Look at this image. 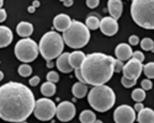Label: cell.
Returning <instances> with one entry per match:
<instances>
[{"mask_svg": "<svg viewBox=\"0 0 154 123\" xmlns=\"http://www.w3.org/2000/svg\"><path fill=\"white\" fill-rule=\"evenodd\" d=\"M35 95L21 82L0 86V118L6 122H25L33 112Z\"/></svg>", "mask_w": 154, "mask_h": 123, "instance_id": "obj_1", "label": "cell"}, {"mask_svg": "<svg viewBox=\"0 0 154 123\" xmlns=\"http://www.w3.org/2000/svg\"><path fill=\"white\" fill-rule=\"evenodd\" d=\"M115 59L104 53H91L85 56V59L80 67L85 82L89 85L106 84L113 74Z\"/></svg>", "mask_w": 154, "mask_h": 123, "instance_id": "obj_2", "label": "cell"}, {"mask_svg": "<svg viewBox=\"0 0 154 123\" xmlns=\"http://www.w3.org/2000/svg\"><path fill=\"white\" fill-rule=\"evenodd\" d=\"M131 16L139 27L154 30V0H133Z\"/></svg>", "mask_w": 154, "mask_h": 123, "instance_id": "obj_3", "label": "cell"}, {"mask_svg": "<svg viewBox=\"0 0 154 123\" xmlns=\"http://www.w3.org/2000/svg\"><path fill=\"white\" fill-rule=\"evenodd\" d=\"M88 101L95 111L99 112H106V111L111 110L112 106L116 101V96L111 88L106 86L105 84L102 85H96L89 91Z\"/></svg>", "mask_w": 154, "mask_h": 123, "instance_id": "obj_4", "label": "cell"}, {"mask_svg": "<svg viewBox=\"0 0 154 123\" xmlns=\"http://www.w3.org/2000/svg\"><path fill=\"white\" fill-rule=\"evenodd\" d=\"M63 41L73 49H79L85 47L90 41V30L86 25L79 21H72L69 28L63 32Z\"/></svg>", "mask_w": 154, "mask_h": 123, "instance_id": "obj_5", "label": "cell"}, {"mask_svg": "<svg viewBox=\"0 0 154 123\" xmlns=\"http://www.w3.org/2000/svg\"><path fill=\"white\" fill-rule=\"evenodd\" d=\"M63 37L56 31H49L45 33L40 41V44H38V51L46 60H52L57 58L59 54L63 53Z\"/></svg>", "mask_w": 154, "mask_h": 123, "instance_id": "obj_6", "label": "cell"}, {"mask_svg": "<svg viewBox=\"0 0 154 123\" xmlns=\"http://www.w3.org/2000/svg\"><path fill=\"white\" fill-rule=\"evenodd\" d=\"M38 44L31 40V38H25L20 40L15 46V56L19 60L23 63H30L33 62L38 56Z\"/></svg>", "mask_w": 154, "mask_h": 123, "instance_id": "obj_7", "label": "cell"}, {"mask_svg": "<svg viewBox=\"0 0 154 123\" xmlns=\"http://www.w3.org/2000/svg\"><path fill=\"white\" fill-rule=\"evenodd\" d=\"M56 108L57 106L52 100H49L48 97H43L35 102L33 113L37 119L49 121L56 116Z\"/></svg>", "mask_w": 154, "mask_h": 123, "instance_id": "obj_8", "label": "cell"}, {"mask_svg": "<svg viewBox=\"0 0 154 123\" xmlns=\"http://www.w3.org/2000/svg\"><path fill=\"white\" fill-rule=\"evenodd\" d=\"M113 119L116 123H132L136 121V111L128 105L119 106L115 110Z\"/></svg>", "mask_w": 154, "mask_h": 123, "instance_id": "obj_9", "label": "cell"}, {"mask_svg": "<svg viewBox=\"0 0 154 123\" xmlns=\"http://www.w3.org/2000/svg\"><path fill=\"white\" fill-rule=\"evenodd\" d=\"M122 71H123V76H126L128 79L137 80L140 74H142V71H143L142 62H139V60H137L134 58L128 59L127 64H125L123 68H122Z\"/></svg>", "mask_w": 154, "mask_h": 123, "instance_id": "obj_10", "label": "cell"}, {"mask_svg": "<svg viewBox=\"0 0 154 123\" xmlns=\"http://www.w3.org/2000/svg\"><path fill=\"white\" fill-rule=\"evenodd\" d=\"M56 116L62 122H69L75 116V106L69 101L60 102L56 108Z\"/></svg>", "mask_w": 154, "mask_h": 123, "instance_id": "obj_11", "label": "cell"}, {"mask_svg": "<svg viewBox=\"0 0 154 123\" xmlns=\"http://www.w3.org/2000/svg\"><path fill=\"white\" fill-rule=\"evenodd\" d=\"M99 28L101 30V32L104 33L105 36H113L116 34L117 31H119V23H117V20L113 19V17H104L101 21H100V26Z\"/></svg>", "mask_w": 154, "mask_h": 123, "instance_id": "obj_12", "label": "cell"}, {"mask_svg": "<svg viewBox=\"0 0 154 123\" xmlns=\"http://www.w3.org/2000/svg\"><path fill=\"white\" fill-rule=\"evenodd\" d=\"M132 47L131 44H127V43H120L116 49H115V56L117 57V59L125 62V60H128L132 58Z\"/></svg>", "mask_w": 154, "mask_h": 123, "instance_id": "obj_13", "label": "cell"}, {"mask_svg": "<svg viewBox=\"0 0 154 123\" xmlns=\"http://www.w3.org/2000/svg\"><path fill=\"white\" fill-rule=\"evenodd\" d=\"M70 25H72V19L66 14H59L53 20L54 28L57 31H60V32H64L67 28H69Z\"/></svg>", "mask_w": 154, "mask_h": 123, "instance_id": "obj_14", "label": "cell"}, {"mask_svg": "<svg viewBox=\"0 0 154 123\" xmlns=\"http://www.w3.org/2000/svg\"><path fill=\"white\" fill-rule=\"evenodd\" d=\"M107 9H109L111 17L119 20L122 15V11H123V4L121 0H109Z\"/></svg>", "mask_w": 154, "mask_h": 123, "instance_id": "obj_15", "label": "cell"}, {"mask_svg": "<svg viewBox=\"0 0 154 123\" xmlns=\"http://www.w3.org/2000/svg\"><path fill=\"white\" fill-rule=\"evenodd\" d=\"M57 68L59 69V71L64 73V74H70L73 68L69 63V53H62L57 57Z\"/></svg>", "mask_w": 154, "mask_h": 123, "instance_id": "obj_16", "label": "cell"}, {"mask_svg": "<svg viewBox=\"0 0 154 123\" xmlns=\"http://www.w3.org/2000/svg\"><path fill=\"white\" fill-rule=\"evenodd\" d=\"M12 32L6 26H0V48H5L12 42Z\"/></svg>", "mask_w": 154, "mask_h": 123, "instance_id": "obj_17", "label": "cell"}, {"mask_svg": "<svg viewBox=\"0 0 154 123\" xmlns=\"http://www.w3.org/2000/svg\"><path fill=\"white\" fill-rule=\"evenodd\" d=\"M136 119L139 123H154V111L152 108L143 107L138 112V117H136Z\"/></svg>", "mask_w": 154, "mask_h": 123, "instance_id": "obj_18", "label": "cell"}, {"mask_svg": "<svg viewBox=\"0 0 154 123\" xmlns=\"http://www.w3.org/2000/svg\"><path fill=\"white\" fill-rule=\"evenodd\" d=\"M84 59H85V54L83 52H80V51H75V52L69 54V63H70L73 69L80 68Z\"/></svg>", "mask_w": 154, "mask_h": 123, "instance_id": "obj_19", "label": "cell"}, {"mask_svg": "<svg viewBox=\"0 0 154 123\" xmlns=\"http://www.w3.org/2000/svg\"><path fill=\"white\" fill-rule=\"evenodd\" d=\"M16 32L20 37H30L33 32V26L32 23L26 22V21H22L20 22L17 26H16Z\"/></svg>", "mask_w": 154, "mask_h": 123, "instance_id": "obj_20", "label": "cell"}, {"mask_svg": "<svg viewBox=\"0 0 154 123\" xmlns=\"http://www.w3.org/2000/svg\"><path fill=\"white\" fill-rule=\"evenodd\" d=\"M72 92H73L75 98H83V97H85L86 94H88V84L86 82H82V81L75 82L73 85Z\"/></svg>", "mask_w": 154, "mask_h": 123, "instance_id": "obj_21", "label": "cell"}, {"mask_svg": "<svg viewBox=\"0 0 154 123\" xmlns=\"http://www.w3.org/2000/svg\"><path fill=\"white\" fill-rule=\"evenodd\" d=\"M56 82H52V81H46L45 84H42L41 86V92L43 96L46 97H51V96H53L56 94Z\"/></svg>", "mask_w": 154, "mask_h": 123, "instance_id": "obj_22", "label": "cell"}, {"mask_svg": "<svg viewBox=\"0 0 154 123\" xmlns=\"http://www.w3.org/2000/svg\"><path fill=\"white\" fill-rule=\"evenodd\" d=\"M80 122L82 123H94L96 122V116L93 111H89V110H85L80 113Z\"/></svg>", "mask_w": 154, "mask_h": 123, "instance_id": "obj_23", "label": "cell"}, {"mask_svg": "<svg viewBox=\"0 0 154 123\" xmlns=\"http://www.w3.org/2000/svg\"><path fill=\"white\" fill-rule=\"evenodd\" d=\"M85 25H86V27H88L89 30H97L99 26H100V21H99V19L95 17V16H89V17L86 19Z\"/></svg>", "mask_w": 154, "mask_h": 123, "instance_id": "obj_24", "label": "cell"}, {"mask_svg": "<svg viewBox=\"0 0 154 123\" xmlns=\"http://www.w3.org/2000/svg\"><path fill=\"white\" fill-rule=\"evenodd\" d=\"M144 91L146 90H143V89H136V90H133L132 98H133L136 102H142L144 98H146V92Z\"/></svg>", "mask_w": 154, "mask_h": 123, "instance_id": "obj_25", "label": "cell"}, {"mask_svg": "<svg viewBox=\"0 0 154 123\" xmlns=\"http://www.w3.org/2000/svg\"><path fill=\"white\" fill-rule=\"evenodd\" d=\"M143 71L148 79H154V62H150V63L143 65Z\"/></svg>", "mask_w": 154, "mask_h": 123, "instance_id": "obj_26", "label": "cell"}, {"mask_svg": "<svg viewBox=\"0 0 154 123\" xmlns=\"http://www.w3.org/2000/svg\"><path fill=\"white\" fill-rule=\"evenodd\" d=\"M19 74L21 76H23V78H26V76H30L31 74H32V68L29 65V64H22V65H20L19 67Z\"/></svg>", "mask_w": 154, "mask_h": 123, "instance_id": "obj_27", "label": "cell"}, {"mask_svg": "<svg viewBox=\"0 0 154 123\" xmlns=\"http://www.w3.org/2000/svg\"><path fill=\"white\" fill-rule=\"evenodd\" d=\"M140 47H142V49H144V51H152L154 47V42L152 38H143L140 41Z\"/></svg>", "mask_w": 154, "mask_h": 123, "instance_id": "obj_28", "label": "cell"}, {"mask_svg": "<svg viewBox=\"0 0 154 123\" xmlns=\"http://www.w3.org/2000/svg\"><path fill=\"white\" fill-rule=\"evenodd\" d=\"M136 82H137V80L128 79V78H126V76H123V78L121 79V84L125 86V88H127V89H130V88H132V86H134Z\"/></svg>", "mask_w": 154, "mask_h": 123, "instance_id": "obj_29", "label": "cell"}, {"mask_svg": "<svg viewBox=\"0 0 154 123\" xmlns=\"http://www.w3.org/2000/svg\"><path fill=\"white\" fill-rule=\"evenodd\" d=\"M47 80L48 81H52V82H58L59 81V75L57 71H49L47 74Z\"/></svg>", "mask_w": 154, "mask_h": 123, "instance_id": "obj_30", "label": "cell"}, {"mask_svg": "<svg viewBox=\"0 0 154 123\" xmlns=\"http://www.w3.org/2000/svg\"><path fill=\"white\" fill-rule=\"evenodd\" d=\"M122 68H123L122 60L115 59V62H113V73H120V71H122Z\"/></svg>", "mask_w": 154, "mask_h": 123, "instance_id": "obj_31", "label": "cell"}, {"mask_svg": "<svg viewBox=\"0 0 154 123\" xmlns=\"http://www.w3.org/2000/svg\"><path fill=\"white\" fill-rule=\"evenodd\" d=\"M140 86H142V89L143 90H150L152 88H153V84H152V81H150V79H144V80H142V82H140Z\"/></svg>", "mask_w": 154, "mask_h": 123, "instance_id": "obj_32", "label": "cell"}, {"mask_svg": "<svg viewBox=\"0 0 154 123\" xmlns=\"http://www.w3.org/2000/svg\"><path fill=\"white\" fill-rule=\"evenodd\" d=\"M99 4H100V0H86V5L90 9H95L96 6H99Z\"/></svg>", "mask_w": 154, "mask_h": 123, "instance_id": "obj_33", "label": "cell"}, {"mask_svg": "<svg viewBox=\"0 0 154 123\" xmlns=\"http://www.w3.org/2000/svg\"><path fill=\"white\" fill-rule=\"evenodd\" d=\"M132 58H134V59H137V60H139V62H143L144 60V54L142 53V52H133L132 53Z\"/></svg>", "mask_w": 154, "mask_h": 123, "instance_id": "obj_34", "label": "cell"}, {"mask_svg": "<svg viewBox=\"0 0 154 123\" xmlns=\"http://www.w3.org/2000/svg\"><path fill=\"white\" fill-rule=\"evenodd\" d=\"M74 70H75V76H76V79H78L79 81H82V82H85V79H84L83 74H82L80 68H76V69H74Z\"/></svg>", "mask_w": 154, "mask_h": 123, "instance_id": "obj_35", "label": "cell"}, {"mask_svg": "<svg viewBox=\"0 0 154 123\" xmlns=\"http://www.w3.org/2000/svg\"><path fill=\"white\" fill-rule=\"evenodd\" d=\"M138 43H139V37L136 36V34H132L130 37V44L131 46H137Z\"/></svg>", "mask_w": 154, "mask_h": 123, "instance_id": "obj_36", "label": "cell"}, {"mask_svg": "<svg viewBox=\"0 0 154 123\" xmlns=\"http://www.w3.org/2000/svg\"><path fill=\"white\" fill-rule=\"evenodd\" d=\"M40 84V76H33L30 79V85L31 86H37Z\"/></svg>", "mask_w": 154, "mask_h": 123, "instance_id": "obj_37", "label": "cell"}, {"mask_svg": "<svg viewBox=\"0 0 154 123\" xmlns=\"http://www.w3.org/2000/svg\"><path fill=\"white\" fill-rule=\"evenodd\" d=\"M6 20V11L4 9H0V22H4Z\"/></svg>", "mask_w": 154, "mask_h": 123, "instance_id": "obj_38", "label": "cell"}, {"mask_svg": "<svg viewBox=\"0 0 154 123\" xmlns=\"http://www.w3.org/2000/svg\"><path fill=\"white\" fill-rule=\"evenodd\" d=\"M143 107H144V106H143L142 104H140V102H136V105H134V107H133V108H134L136 112H139V111L142 110Z\"/></svg>", "mask_w": 154, "mask_h": 123, "instance_id": "obj_39", "label": "cell"}, {"mask_svg": "<svg viewBox=\"0 0 154 123\" xmlns=\"http://www.w3.org/2000/svg\"><path fill=\"white\" fill-rule=\"evenodd\" d=\"M27 11L30 12V14H33V12L36 11V8H33V6H30V8L27 9Z\"/></svg>", "mask_w": 154, "mask_h": 123, "instance_id": "obj_40", "label": "cell"}, {"mask_svg": "<svg viewBox=\"0 0 154 123\" xmlns=\"http://www.w3.org/2000/svg\"><path fill=\"white\" fill-rule=\"evenodd\" d=\"M47 67L48 68H53V62L52 60H47Z\"/></svg>", "mask_w": 154, "mask_h": 123, "instance_id": "obj_41", "label": "cell"}, {"mask_svg": "<svg viewBox=\"0 0 154 123\" xmlns=\"http://www.w3.org/2000/svg\"><path fill=\"white\" fill-rule=\"evenodd\" d=\"M32 6H33V8H38V6H40V2H38V0H35Z\"/></svg>", "mask_w": 154, "mask_h": 123, "instance_id": "obj_42", "label": "cell"}, {"mask_svg": "<svg viewBox=\"0 0 154 123\" xmlns=\"http://www.w3.org/2000/svg\"><path fill=\"white\" fill-rule=\"evenodd\" d=\"M4 79V74H3V71H0V81H2Z\"/></svg>", "mask_w": 154, "mask_h": 123, "instance_id": "obj_43", "label": "cell"}, {"mask_svg": "<svg viewBox=\"0 0 154 123\" xmlns=\"http://www.w3.org/2000/svg\"><path fill=\"white\" fill-rule=\"evenodd\" d=\"M3 5H4V0H0V9L3 8Z\"/></svg>", "mask_w": 154, "mask_h": 123, "instance_id": "obj_44", "label": "cell"}, {"mask_svg": "<svg viewBox=\"0 0 154 123\" xmlns=\"http://www.w3.org/2000/svg\"><path fill=\"white\" fill-rule=\"evenodd\" d=\"M150 52H153V53H154V47H153V49H152V51H150Z\"/></svg>", "mask_w": 154, "mask_h": 123, "instance_id": "obj_45", "label": "cell"}]
</instances>
